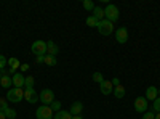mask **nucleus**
I'll return each instance as SVG.
<instances>
[{
    "label": "nucleus",
    "mask_w": 160,
    "mask_h": 119,
    "mask_svg": "<svg viewBox=\"0 0 160 119\" xmlns=\"http://www.w3.org/2000/svg\"><path fill=\"white\" fill-rule=\"evenodd\" d=\"M157 97H158V89H157V87H154V85L148 87V90H146V100L154 101Z\"/></svg>",
    "instance_id": "obj_13"
},
{
    "label": "nucleus",
    "mask_w": 160,
    "mask_h": 119,
    "mask_svg": "<svg viewBox=\"0 0 160 119\" xmlns=\"http://www.w3.org/2000/svg\"><path fill=\"white\" fill-rule=\"evenodd\" d=\"M8 110V103L5 98H0V113H5Z\"/></svg>",
    "instance_id": "obj_27"
},
{
    "label": "nucleus",
    "mask_w": 160,
    "mask_h": 119,
    "mask_svg": "<svg viewBox=\"0 0 160 119\" xmlns=\"http://www.w3.org/2000/svg\"><path fill=\"white\" fill-rule=\"evenodd\" d=\"M50 108H51V111H53V113H58V111H61V103L55 100V101H53V103L50 105Z\"/></svg>",
    "instance_id": "obj_24"
},
{
    "label": "nucleus",
    "mask_w": 160,
    "mask_h": 119,
    "mask_svg": "<svg viewBox=\"0 0 160 119\" xmlns=\"http://www.w3.org/2000/svg\"><path fill=\"white\" fill-rule=\"evenodd\" d=\"M5 116H7V119H16V111L13 110V108H8L7 111H5Z\"/></svg>",
    "instance_id": "obj_23"
},
{
    "label": "nucleus",
    "mask_w": 160,
    "mask_h": 119,
    "mask_svg": "<svg viewBox=\"0 0 160 119\" xmlns=\"http://www.w3.org/2000/svg\"><path fill=\"white\" fill-rule=\"evenodd\" d=\"M58 51H59V48H58V45H56L55 42H53V41H48V42H47V53H48V55L56 57Z\"/></svg>",
    "instance_id": "obj_14"
},
{
    "label": "nucleus",
    "mask_w": 160,
    "mask_h": 119,
    "mask_svg": "<svg viewBox=\"0 0 160 119\" xmlns=\"http://www.w3.org/2000/svg\"><path fill=\"white\" fill-rule=\"evenodd\" d=\"M158 79H160V77H158Z\"/></svg>",
    "instance_id": "obj_39"
},
{
    "label": "nucleus",
    "mask_w": 160,
    "mask_h": 119,
    "mask_svg": "<svg viewBox=\"0 0 160 119\" xmlns=\"http://www.w3.org/2000/svg\"><path fill=\"white\" fill-rule=\"evenodd\" d=\"M47 66H55L56 64V57H51V55H45V61H43Z\"/></svg>",
    "instance_id": "obj_20"
},
{
    "label": "nucleus",
    "mask_w": 160,
    "mask_h": 119,
    "mask_svg": "<svg viewBox=\"0 0 160 119\" xmlns=\"http://www.w3.org/2000/svg\"><path fill=\"white\" fill-rule=\"evenodd\" d=\"M29 69V64H21V71H28Z\"/></svg>",
    "instance_id": "obj_33"
},
{
    "label": "nucleus",
    "mask_w": 160,
    "mask_h": 119,
    "mask_svg": "<svg viewBox=\"0 0 160 119\" xmlns=\"http://www.w3.org/2000/svg\"><path fill=\"white\" fill-rule=\"evenodd\" d=\"M38 100L43 105H47V106H50V105L55 101V94H53V90H50V89H43L38 95Z\"/></svg>",
    "instance_id": "obj_5"
},
{
    "label": "nucleus",
    "mask_w": 160,
    "mask_h": 119,
    "mask_svg": "<svg viewBox=\"0 0 160 119\" xmlns=\"http://www.w3.org/2000/svg\"><path fill=\"white\" fill-rule=\"evenodd\" d=\"M83 8L87 11H93V10H95V5H93L91 0H83Z\"/></svg>",
    "instance_id": "obj_25"
},
{
    "label": "nucleus",
    "mask_w": 160,
    "mask_h": 119,
    "mask_svg": "<svg viewBox=\"0 0 160 119\" xmlns=\"http://www.w3.org/2000/svg\"><path fill=\"white\" fill-rule=\"evenodd\" d=\"M24 98L29 103H37L38 101V94L34 89H24Z\"/></svg>",
    "instance_id": "obj_9"
},
{
    "label": "nucleus",
    "mask_w": 160,
    "mask_h": 119,
    "mask_svg": "<svg viewBox=\"0 0 160 119\" xmlns=\"http://www.w3.org/2000/svg\"><path fill=\"white\" fill-rule=\"evenodd\" d=\"M115 41H117L118 44H125V42L128 41V31H127V28H118V29H117V32H115Z\"/></svg>",
    "instance_id": "obj_8"
},
{
    "label": "nucleus",
    "mask_w": 160,
    "mask_h": 119,
    "mask_svg": "<svg viewBox=\"0 0 160 119\" xmlns=\"http://www.w3.org/2000/svg\"><path fill=\"white\" fill-rule=\"evenodd\" d=\"M82 111H83V103H80V101H74V103L71 105L69 113H71L72 116H78V114H82Z\"/></svg>",
    "instance_id": "obj_12"
},
{
    "label": "nucleus",
    "mask_w": 160,
    "mask_h": 119,
    "mask_svg": "<svg viewBox=\"0 0 160 119\" xmlns=\"http://www.w3.org/2000/svg\"><path fill=\"white\" fill-rule=\"evenodd\" d=\"M111 82H112V85H114V87H117V85H120V81H118V77H114V79H112V81H111Z\"/></svg>",
    "instance_id": "obj_32"
},
{
    "label": "nucleus",
    "mask_w": 160,
    "mask_h": 119,
    "mask_svg": "<svg viewBox=\"0 0 160 119\" xmlns=\"http://www.w3.org/2000/svg\"><path fill=\"white\" fill-rule=\"evenodd\" d=\"M11 79H13V87H18V89H22V87H24V81H26V77H24L21 73L13 74V76H11Z\"/></svg>",
    "instance_id": "obj_11"
},
{
    "label": "nucleus",
    "mask_w": 160,
    "mask_h": 119,
    "mask_svg": "<svg viewBox=\"0 0 160 119\" xmlns=\"http://www.w3.org/2000/svg\"><path fill=\"white\" fill-rule=\"evenodd\" d=\"M0 119H7V116H5V113H0Z\"/></svg>",
    "instance_id": "obj_34"
},
{
    "label": "nucleus",
    "mask_w": 160,
    "mask_h": 119,
    "mask_svg": "<svg viewBox=\"0 0 160 119\" xmlns=\"http://www.w3.org/2000/svg\"><path fill=\"white\" fill-rule=\"evenodd\" d=\"M24 89H34V77L32 76H28L24 81Z\"/></svg>",
    "instance_id": "obj_21"
},
{
    "label": "nucleus",
    "mask_w": 160,
    "mask_h": 119,
    "mask_svg": "<svg viewBox=\"0 0 160 119\" xmlns=\"http://www.w3.org/2000/svg\"><path fill=\"white\" fill-rule=\"evenodd\" d=\"M155 119H160V113H157V114H155Z\"/></svg>",
    "instance_id": "obj_36"
},
{
    "label": "nucleus",
    "mask_w": 160,
    "mask_h": 119,
    "mask_svg": "<svg viewBox=\"0 0 160 119\" xmlns=\"http://www.w3.org/2000/svg\"><path fill=\"white\" fill-rule=\"evenodd\" d=\"M31 50H32L34 55L43 57V55H47V42H43V41H35V42L32 44Z\"/></svg>",
    "instance_id": "obj_6"
},
{
    "label": "nucleus",
    "mask_w": 160,
    "mask_h": 119,
    "mask_svg": "<svg viewBox=\"0 0 160 119\" xmlns=\"http://www.w3.org/2000/svg\"><path fill=\"white\" fill-rule=\"evenodd\" d=\"M24 98V89H18V87H13L8 90L7 94V100L10 103H19Z\"/></svg>",
    "instance_id": "obj_1"
},
{
    "label": "nucleus",
    "mask_w": 160,
    "mask_h": 119,
    "mask_svg": "<svg viewBox=\"0 0 160 119\" xmlns=\"http://www.w3.org/2000/svg\"><path fill=\"white\" fill-rule=\"evenodd\" d=\"M152 106H154V111H155V113H160V97H157V98L154 100Z\"/></svg>",
    "instance_id": "obj_28"
},
{
    "label": "nucleus",
    "mask_w": 160,
    "mask_h": 119,
    "mask_svg": "<svg viewBox=\"0 0 160 119\" xmlns=\"http://www.w3.org/2000/svg\"><path fill=\"white\" fill-rule=\"evenodd\" d=\"M8 66H10V68L11 69H18L19 68V66H21V63H19V60L18 58H15V57H13V58H8Z\"/></svg>",
    "instance_id": "obj_19"
},
{
    "label": "nucleus",
    "mask_w": 160,
    "mask_h": 119,
    "mask_svg": "<svg viewBox=\"0 0 160 119\" xmlns=\"http://www.w3.org/2000/svg\"><path fill=\"white\" fill-rule=\"evenodd\" d=\"M53 119H72V114L69 111H58L55 113V116H53Z\"/></svg>",
    "instance_id": "obj_18"
},
{
    "label": "nucleus",
    "mask_w": 160,
    "mask_h": 119,
    "mask_svg": "<svg viewBox=\"0 0 160 119\" xmlns=\"http://www.w3.org/2000/svg\"><path fill=\"white\" fill-rule=\"evenodd\" d=\"M2 76H3V74H2V71H0V79H2Z\"/></svg>",
    "instance_id": "obj_37"
},
{
    "label": "nucleus",
    "mask_w": 160,
    "mask_h": 119,
    "mask_svg": "<svg viewBox=\"0 0 160 119\" xmlns=\"http://www.w3.org/2000/svg\"><path fill=\"white\" fill-rule=\"evenodd\" d=\"M35 61H37V64H42V63L45 61V55H43V57H37Z\"/></svg>",
    "instance_id": "obj_31"
},
{
    "label": "nucleus",
    "mask_w": 160,
    "mask_h": 119,
    "mask_svg": "<svg viewBox=\"0 0 160 119\" xmlns=\"http://www.w3.org/2000/svg\"><path fill=\"white\" fill-rule=\"evenodd\" d=\"M0 85H2L3 89H11V85H13V79H11V76L3 74L2 79H0Z\"/></svg>",
    "instance_id": "obj_15"
},
{
    "label": "nucleus",
    "mask_w": 160,
    "mask_h": 119,
    "mask_svg": "<svg viewBox=\"0 0 160 119\" xmlns=\"http://www.w3.org/2000/svg\"><path fill=\"white\" fill-rule=\"evenodd\" d=\"M93 18L98 21H102L104 19V10L99 7H95V10H93Z\"/></svg>",
    "instance_id": "obj_17"
},
{
    "label": "nucleus",
    "mask_w": 160,
    "mask_h": 119,
    "mask_svg": "<svg viewBox=\"0 0 160 119\" xmlns=\"http://www.w3.org/2000/svg\"><path fill=\"white\" fill-rule=\"evenodd\" d=\"M158 97H160V89H158Z\"/></svg>",
    "instance_id": "obj_38"
},
{
    "label": "nucleus",
    "mask_w": 160,
    "mask_h": 119,
    "mask_svg": "<svg viewBox=\"0 0 160 119\" xmlns=\"http://www.w3.org/2000/svg\"><path fill=\"white\" fill-rule=\"evenodd\" d=\"M72 119H83V117L80 116V114H78V116H72Z\"/></svg>",
    "instance_id": "obj_35"
},
{
    "label": "nucleus",
    "mask_w": 160,
    "mask_h": 119,
    "mask_svg": "<svg viewBox=\"0 0 160 119\" xmlns=\"http://www.w3.org/2000/svg\"><path fill=\"white\" fill-rule=\"evenodd\" d=\"M98 31H99L101 35H111L114 32V23H111L104 18L102 21L98 23Z\"/></svg>",
    "instance_id": "obj_3"
},
{
    "label": "nucleus",
    "mask_w": 160,
    "mask_h": 119,
    "mask_svg": "<svg viewBox=\"0 0 160 119\" xmlns=\"http://www.w3.org/2000/svg\"><path fill=\"white\" fill-rule=\"evenodd\" d=\"M8 64V60L3 57V55H0V71H3V68Z\"/></svg>",
    "instance_id": "obj_29"
},
{
    "label": "nucleus",
    "mask_w": 160,
    "mask_h": 119,
    "mask_svg": "<svg viewBox=\"0 0 160 119\" xmlns=\"http://www.w3.org/2000/svg\"><path fill=\"white\" fill-rule=\"evenodd\" d=\"M112 94L115 95V98H123L125 97V87L120 84V85H117V87H114V92Z\"/></svg>",
    "instance_id": "obj_16"
},
{
    "label": "nucleus",
    "mask_w": 160,
    "mask_h": 119,
    "mask_svg": "<svg viewBox=\"0 0 160 119\" xmlns=\"http://www.w3.org/2000/svg\"><path fill=\"white\" fill-rule=\"evenodd\" d=\"M135 110L138 113H142V114L148 111V100H146V97H138L135 100Z\"/></svg>",
    "instance_id": "obj_7"
},
{
    "label": "nucleus",
    "mask_w": 160,
    "mask_h": 119,
    "mask_svg": "<svg viewBox=\"0 0 160 119\" xmlns=\"http://www.w3.org/2000/svg\"><path fill=\"white\" fill-rule=\"evenodd\" d=\"M99 90H101L102 95H109V94L114 92V85H112L111 81H106V79H104V81L99 84Z\"/></svg>",
    "instance_id": "obj_10"
},
{
    "label": "nucleus",
    "mask_w": 160,
    "mask_h": 119,
    "mask_svg": "<svg viewBox=\"0 0 160 119\" xmlns=\"http://www.w3.org/2000/svg\"><path fill=\"white\" fill-rule=\"evenodd\" d=\"M53 116H55V113H53L51 108L47 106V105L38 106L37 111H35V117H37V119H53Z\"/></svg>",
    "instance_id": "obj_4"
},
{
    "label": "nucleus",
    "mask_w": 160,
    "mask_h": 119,
    "mask_svg": "<svg viewBox=\"0 0 160 119\" xmlns=\"http://www.w3.org/2000/svg\"><path fill=\"white\" fill-rule=\"evenodd\" d=\"M93 81H95V82H98V84H101L102 81H104V77H102V74L101 73H93Z\"/></svg>",
    "instance_id": "obj_26"
},
{
    "label": "nucleus",
    "mask_w": 160,
    "mask_h": 119,
    "mask_svg": "<svg viewBox=\"0 0 160 119\" xmlns=\"http://www.w3.org/2000/svg\"><path fill=\"white\" fill-rule=\"evenodd\" d=\"M118 15H120L118 8L115 5H112V3H109L108 7H106V10H104V18L108 19V21H111V23L117 21L118 19Z\"/></svg>",
    "instance_id": "obj_2"
},
{
    "label": "nucleus",
    "mask_w": 160,
    "mask_h": 119,
    "mask_svg": "<svg viewBox=\"0 0 160 119\" xmlns=\"http://www.w3.org/2000/svg\"><path fill=\"white\" fill-rule=\"evenodd\" d=\"M98 19H95L93 16H88L87 18V26H90V28H98Z\"/></svg>",
    "instance_id": "obj_22"
},
{
    "label": "nucleus",
    "mask_w": 160,
    "mask_h": 119,
    "mask_svg": "<svg viewBox=\"0 0 160 119\" xmlns=\"http://www.w3.org/2000/svg\"><path fill=\"white\" fill-rule=\"evenodd\" d=\"M142 119H155V113H152V111H146L144 116H142Z\"/></svg>",
    "instance_id": "obj_30"
}]
</instances>
